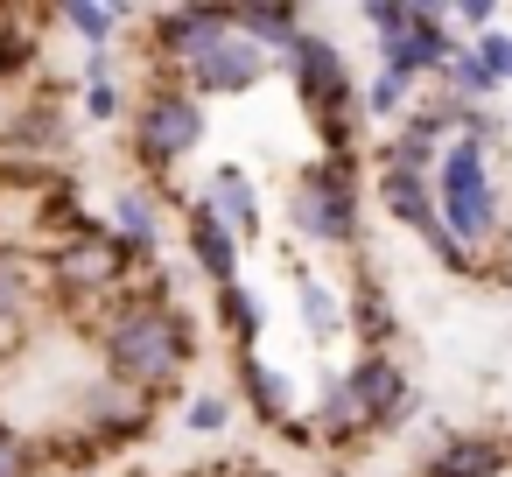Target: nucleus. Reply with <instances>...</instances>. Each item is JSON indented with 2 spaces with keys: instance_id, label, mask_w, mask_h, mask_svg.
Masks as SVG:
<instances>
[{
  "instance_id": "nucleus-1",
  "label": "nucleus",
  "mask_w": 512,
  "mask_h": 477,
  "mask_svg": "<svg viewBox=\"0 0 512 477\" xmlns=\"http://www.w3.org/2000/svg\"><path fill=\"white\" fill-rule=\"evenodd\" d=\"M106 365H113V379L141 386V393L148 386H169L190 365V316L169 309L162 295L113 309L106 316Z\"/></svg>"
},
{
  "instance_id": "nucleus-2",
  "label": "nucleus",
  "mask_w": 512,
  "mask_h": 477,
  "mask_svg": "<svg viewBox=\"0 0 512 477\" xmlns=\"http://www.w3.org/2000/svg\"><path fill=\"white\" fill-rule=\"evenodd\" d=\"M358 22L379 36V71H400V78H435L449 71V57L463 50V36L449 29V8H414V0H372L358 8Z\"/></svg>"
},
{
  "instance_id": "nucleus-3",
  "label": "nucleus",
  "mask_w": 512,
  "mask_h": 477,
  "mask_svg": "<svg viewBox=\"0 0 512 477\" xmlns=\"http://www.w3.org/2000/svg\"><path fill=\"white\" fill-rule=\"evenodd\" d=\"M435 204H442V232H456L470 253L498 239V183H491V155L470 141H449L442 169H435Z\"/></svg>"
},
{
  "instance_id": "nucleus-4",
  "label": "nucleus",
  "mask_w": 512,
  "mask_h": 477,
  "mask_svg": "<svg viewBox=\"0 0 512 477\" xmlns=\"http://www.w3.org/2000/svg\"><path fill=\"white\" fill-rule=\"evenodd\" d=\"M288 225L309 239V246H351L358 239V176L351 162H309L295 183H288Z\"/></svg>"
},
{
  "instance_id": "nucleus-5",
  "label": "nucleus",
  "mask_w": 512,
  "mask_h": 477,
  "mask_svg": "<svg viewBox=\"0 0 512 477\" xmlns=\"http://www.w3.org/2000/svg\"><path fill=\"white\" fill-rule=\"evenodd\" d=\"M288 64V78H295V99L337 134V141H351V106H365L358 92H351V71H344V50L330 43V36H316V29H302L295 36V50L281 57Z\"/></svg>"
},
{
  "instance_id": "nucleus-6",
  "label": "nucleus",
  "mask_w": 512,
  "mask_h": 477,
  "mask_svg": "<svg viewBox=\"0 0 512 477\" xmlns=\"http://www.w3.org/2000/svg\"><path fill=\"white\" fill-rule=\"evenodd\" d=\"M134 148L148 169H176L183 155L204 148V99L197 92H155L134 120Z\"/></svg>"
},
{
  "instance_id": "nucleus-7",
  "label": "nucleus",
  "mask_w": 512,
  "mask_h": 477,
  "mask_svg": "<svg viewBox=\"0 0 512 477\" xmlns=\"http://www.w3.org/2000/svg\"><path fill=\"white\" fill-rule=\"evenodd\" d=\"M260 78H267V50L246 43L239 29H225V36L190 64V92H197V99H246V92H260Z\"/></svg>"
},
{
  "instance_id": "nucleus-8",
  "label": "nucleus",
  "mask_w": 512,
  "mask_h": 477,
  "mask_svg": "<svg viewBox=\"0 0 512 477\" xmlns=\"http://www.w3.org/2000/svg\"><path fill=\"white\" fill-rule=\"evenodd\" d=\"M127 260H134V246H120V239H113V225H92V232L64 239L50 267H57V281H64V288H78V295H106V288H120Z\"/></svg>"
},
{
  "instance_id": "nucleus-9",
  "label": "nucleus",
  "mask_w": 512,
  "mask_h": 477,
  "mask_svg": "<svg viewBox=\"0 0 512 477\" xmlns=\"http://www.w3.org/2000/svg\"><path fill=\"white\" fill-rule=\"evenodd\" d=\"M183 239H190V260H197V274H204L218 295L246 281V274H239V246H246V239H239V232H232V225H225V218L204 204V197L183 211Z\"/></svg>"
},
{
  "instance_id": "nucleus-10",
  "label": "nucleus",
  "mask_w": 512,
  "mask_h": 477,
  "mask_svg": "<svg viewBox=\"0 0 512 477\" xmlns=\"http://www.w3.org/2000/svg\"><path fill=\"white\" fill-rule=\"evenodd\" d=\"M225 29H232V8H169V15H155V57H176L190 71Z\"/></svg>"
},
{
  "instance_id": "nucleus-11",
  "label": "nucleus",
  "mask_w": 512,
  "mask_h": 477,
  "mask_svg": "<svg viewBox=\"0 0 512 477\" xmlns=\"http://www.w3.org/2000/svg\"><path fill=\"white\" fill-rule=\"evenodd\" d=\"M204 204L239 232V239H260L267 232V204H260V183L239 169V162H218L211 176H204Z\"/></svg>"
},
{
  "instance_id": "nucleus-12",
  "label": "nucleus",
  "mask_w": 512,
  "mask_h": 477,
  "mask_svg": "<svg viewBox=\"0 0 512 477\" xmlns=\"http://www.w3.org/2000/svg\"><path fill=\"white\" fill-rule=\"evenodd\" d=\"M78 421L113 442V435H134V428L148 421V400H141V386H127V379H85V386H78Z\"/></svg>"
},
{
  "instance_id": "nucleus-13",
  "label": "nucleus",
  "mask_w": 512,
  "mask_h": 477,
  "mask_svg": "<svg viewBox=\"0 0 512 477\" xmlns=\"http://www.w3.org/2000/svg\"><path fill=\"white\" fill-rule=\"evenodd\" d=\"M295 323H302L309 344H337V337H351V302H344L323 274L295 267Z\"/></svg>"
},
{
  "instance_id": "nucleus-14",
  "label": "nucleus",
  "mask_w": 512,
  "mask_h": 477,
  "mask_svg": "<svg viewBox=\"0 0 512 477\" xmlns=\"http://www.w3.org/2000/svg\"><path fill=\"white\" fill-rule=\"evenodd\" d=\"M379 204H386V218L407 225V232H435V225H442L435 176H414V169H386V162H379Z\"/></svg>"
},
{
  "instance_id": "nucleus-15",
  "label": "nucleus",
  "mask_w": 512,
  "mask_h": 477,
  "mask_svg": "<svg viewBox=\"0 0 512 477\" xmlns=\"http://www.w3.org/2000/svg\"><path fill=\"white\" fill-rule=\"evenodd\" d=\"M512 449L498 435H442V449L428 456V477H505Z\"/></svg>"
},
{
  "instance_id": "nucleus-16",
  "label": "nucleus",
  "mask_w": 512,
  "mask_h": 477,
  "mask_svg": "<svg viewBox=\"0 0 512 477\" xmlns=\"http://www.w3.org/2000/svg\"><path fill=\"white\" fill-rule=\"evenodd\" d=\"M239 386H246V407H253L260 421H288V414H295V379H288L281 365H267L260 351L239 358Z\"/></svg>"
},
{
  "instance_id": "nucleus-17",
  "label": "nucleus",
  "mask_w": 512,
  "mask_h": 477,
  "mask_svg": "<svg viewBox=\"0 0 512 477\" xmlns=\"http://www.w3.org/2000/svg\"><path fill=\"white\" fill-rule=\"evenodd\" d=\"M232 29H239L246 43H260V50L288 57V50H295V36H302L309 22H302V8H232Z\"/></svg>"
},
{
  "instance_id": "nucleus-18",
  "label": "nucleus",
  "mask_w": 512,
  "mask_h": 477,
  "mask_svg": "<svg viewBox=\"0 0 512 477\" xmlns=\"http://www.w3.org/2000/svg\"><path fill=\"white\" fill-rule=\"evenodd\" d=\"M106 225H113V239H120V246H134V253H155V239H162V211H155V197H148V190H120Z\"/></svg>"
},
{
  "instance_id": "nucleus-19",
  "label": "nucleus",
  "mask_w": 512,
  "mask_h": 477,
  "mask_svg": "<svg viewBox=\"0 0 512 477\" xmlns=\"http://www.w3.org/2000/svg\"><path fill=\"white\" fill-rule=\"evenodd\" d=\"M218 309H225V330H232V344H239V358L260 344V330H267V309H260V295L239 281V288H225L218 295Z\"/></svg>"
},
{
  "instance_id": "nucleus-20",
  "label": "nucleus",
  "mask_w": 512,
  "mask_h": 477,
  "mask_svg": "<svg viewBox=\"0 0 512 477\" xmlns=\"http://www.w3.org/2000/svg\"><path fill=\"white\" fill-rule=\"evenodd\" d=\"M351 330H358L372 351L393 337V302L379 295V281H372V274H365V281H358V295H351Z\"/></svg>"
},
{
  "instance_id": "nucleus-21",
  "label": "nucleus",
  "mask_w": 512,
  "mask_h": 477,
  "mask_svg": "<svg viewBox=\"0 0 512 477\" xmlns=\"http://www.w3.org/2000/svg\"><path fill=\"white\" fill-rule=\"evenodd\" d=\"M365 113H372V120H386V127H400V120L414 113V78H400V71H379V78L365 85Z\"/></svg>"
},
{
  "instance_id": "nucleus-22",
  "label": "nucleus",
  "mask_w": 512,
  "mask_h": 477,
  "mask_svg": "<svg viewBox=\"0 0 512 477\" xmlns=\"http://www.w3.org/2000/svg\"><path fill=\"white\" fill-rule=\"evenodd\" d=\"M57 22H64V29H78V36H85V50H113V29H120V22H134V8H85V0H78V8H64Z\"/></svg>"
},
{
  "instance_id": "nucleus-23",
  "label": "nucleus",
  "mask_w": 512,
  "mask_h": 477,
  "mask_svg": "<svg viewBox=\"0 0 512 477\" xmlns=\"http://www.w3.org/2000/svg\"><path fill=\"white\" fill-rule=\"evenodd\" d=\"M29 295H36V274H29L22 260L0 253V323H15V316L29 309Z\"/></svg>"
},
{
  "instance_id": "nucleus-24",
  "label": "nucleus",
  "mask_w": 512,
  "mask_h": 477,
  "mask_svg": "<svg viewBox=\"0 0 512 477\" xmlns=\"http://www.w3.org/2000/svg\"><path fill=\"white\" fill-rule=\"evenodd\" d=\"M225 421H232V400L225 393H190V407H183V428L190 435H225Z\"/></svg>"
},
{
  "instance_id": "nucleus-25",
  "label": "nucleus",
  "mask_w": 512,
  "mask_h": 477,
  "mask_svg": "<svg viewBox=\"0 0 512 477\" xmlns=\"http://www.w3.org/2000/svg\"><path fill=\"white\" fill-rule=\"evenodd\" d=\"M456 141H470V148L498 155V148H505V120H498L491 106H470V113H463V134H456Z\"/></svg>"
},
{
  "instance_id": "nucleus-26",
  "label": "nucleus",
  "mask_w": 512,
  "mask_h": 477,
  "mask_svg": "<svg viewBox=\"0 0 512 477\" xmlns=\"http://www.w3.org/2000/svg\"><path fill=\"white\" fill-rule=\"evenodd\" d=\"M421 246H428V253H435L449 274H477V253H470L456 232H442V225H435V232H421Z\"/></svg>"
},
{
  "instance_id": "nucleus-27",
  "label": "nucleus",
  "mask_w": 512,
  "mask_h": 477,
  "mask_svg": "<svg viewBox=\"0 0 512 477\" xmlns=\"http://www.w3.org/2000/svg\"><path fill=\"white\" fill-rule=\"evenodd\" d=\"M470 50H477V64L491 71V85H512V36H505V29H491V36H477Z\"/></svg>"
},
{
  "instance_id": "nucleus-28",
  "label": "nucleus",
  "mask_w": 512,
  "mask_h": 477,
  "mask_svg": "<svg viewBox=\"0 0 512 477\" xmlns=\"http://www.w3.org/2000/svg\"><path fill=\"white\" fill-rule=\"evenodd\" d=\"M449 29L477 43V36H491V29H498V8H491V0H456V8H449Z\"/></svg>"
},
{
  "instance_id": "nucleus-29",
  "label": "nucleus",
  "mask_w": 512,
  "mask_h": 477,
  "mask_svg": "<svg viewBox=\"0 0 512 477\" xmlns=\"http://www.w3.org/2000/svg\"><path fill=\"white\" fill-rule=\"evenodd\" d=\"M0 477H36V449L15 428H0Z\"/></svg>"
},
{
  "instance_id": "nucleus-30",
  "label": "nucleus",
  "mask_w": 512,
  "mask_h": 477,
  "mask_svg": "<svg viewBox=\"0 0 512 477\" xmlns=\"http://www.w3.org/2000/svg\"><path fill=\"white\" fill-rule=\"evenodd\" d=\"M85 120H99V127L120 120V85H113V78H106V85H85Z\"/></svg>"
}]
</instances>
